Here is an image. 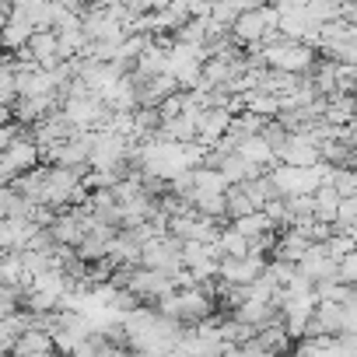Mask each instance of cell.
<instances>
[{"label": "cell", "instance_id": "6da1fadb", "mask_svg": "<svg viewBox=\"0 0 357 357\" xmlns=\"http://www.w3.org/2000/svg\"><path fill=\"white\" fill-rule=\"evenodd\" d=\"M270 175V186L277 197H312L319 186H329V175H333V165L319 161L312 168H294V165H273L266 168Z\"/></svg>", "mask_w": 357, "mask_h": 357}, {"label": "cell", "instance_id": "7a4b0ae2", "mask_svg": "<svg viewBox=\"0 0 357 357\" xmlns=\"http://www.w3.org/2000/svg\"><path fill=\"white\" fill-rule=\"evenodd\" d=\"M259 56H263V67L270 70H284V74H308L312 63L319 60V53L305 43H294V39H280V43H270V46H256Z\"/></svg>", "mask_w": 357, "mask_h": 357}, {"label": "cell", "instance_id": "3957f363", "mask_svg": "<svg viewBox=\"0 0 357 357\" xmlns=\"http://www.w3.org/2000/svg\"><path fill=\"white\" fill-rule=\"evenodd\" d=\"M277 8L273 4H263V8H252V11H238L235 15V22H231V29H228V36H231V43L238 46V50H249V46H259V39L270 32V29H277Z\"/></svg>", "mask_w": 357, "mask_h": 357}, {"label": "cell", "instance_id": "277c9868", "mask_svg": "<svg viewBox=\"0 0 357 357\" xmlns=\"http://www.w3.org/2000/svg\"><path fill=\"white\" fill-rule=\"evenodd\" d=\"M126 291H130L137 301H151V305H154L158 298L172 294V291H175V284H172V277H168V273H158V270H144V266H137V270H130Z\"/></svg>", "mask_w": 357, "mask_h": 357}, {"label": "cell", "instance_id": "5b68a950", "mask_svg": "<svg viewBox=\"0 0 357 357\" xmlns=\"http://www.w3.org/2000/svg\"><path fill=\"white\" fill-rule=\"evenodd\" d=\"M277 161H280V165H294V168H312V165H319L322 158H319V147H315L305 133H287V140H284L280 151H277Z\"/></svg>", "mask_w": 357, "mask_h": 357}, {"label": "cell", "instance_id": "8992f818", "mask_svg": "<svg viewBox=\"0 0 357 357\" xmlns=\"http://www.w3.org/2000/svg\"><path fill=\"white\" fill-rule=\"evenodd\" d=\"M98 98H102V105L109 112H133L137 109V84H133L130 74H123L116 84H109L105 91H98Z\"/></svg>", "mask_w": 357, "mask_h": 357}, {"label": "cell", "instance_id": "52a82bcc", "mask_svg": "<svg viewBox=\"0 0 357 357\" xmlns=\"http://www.w3.org/2000/svg\"><path fill=\"white\" fill-rule=\"evenodd\" d=\"M25 50H29V56L36 60V67H43V70H50V67L60 63V56H56V32H53V29H36V32L29 36Z\"/></svg>", "mask_w": 357, "mask_h": 357}, {"label": "cell", "instance_id": "ba28073f", "mask_svg": "<svg viewBox=\"0 0 357 357\" xmlns=\"http://www.w3.org/2000/svg\"><path fill=\"white\" fill-rule=\"evenodd\" d=\"M235 154H238L242 161H249V165L263 168V172L277 165V154H273V147H270V144H266L259 133H256V137H245V140L235 147Z\"/></svg>", "mask_w": 357, "mask_h": 357}, {"label": "cell", "instance_id": "9c48e42d", "mask_svg": "<svg viewBox=\"0 0 357 357\" xmlns=\"http://www.w3.org/2000/svg\"><path fill=\"white\" fill-rule=\"evenodd\" d=\"M242 112H252L259 119H273L280 112V98L270 95V91H242Z\"/></svg>", "mask_w": 357, "mask_h": 357}, {"label": "cell", "instance_id": "30bf717a", "mask_svg": "<svg viewBox=\"0 0 357 357\" xmlns=\"http://www.w3.org/2000/svg\"><path fill=\"white\" fill-rule=\"evenodd\" d=\"M165 70H168V53L151 43V46L133 60V70H130V74H137V77H158V74H165Z\"/></svg>", "mask_w": 357, "mask_h": 357}, {"label": "cell", "instance_id": "8fae6325", "mask_svg": "<svg viewBox=\"0 0 357 357\" xmlns=\"http://www.w3.org/2000/svg\"><path fill=\"white\" fill-rule=\"evenodd\" d=\"M322 123H329V126L354 123V95H329L326 109H322Z\"/></svg>", "mask_w": 357, "mask_h": 357}, {"label": "cell", "instance_id": "7c38bea8", "mask_svg": "<svg viewBox=\"0 0 357 357\" xmlns=\"http://www.w3.org/2000/svg\"><path fill=\"white\" fill-rule=\"evenodd\" d=\"M252 343H256L259 350H270V354H284V350L291 347V336L284 333V326H280V319H277V322H270V326L256 329Z\"/></svg>", "mask_w": 357, "mask_h": 357}, {"label": "cell", "instance_id": "4fadbf2b", "mask_svg": "<svg viewBox=\"0 0 357 357\" xmlns=\"http://www.w3.org/2000/svg\"><path fill=\"white\" fill-rule=\"evenodd\" d=\"M190 178H193V193H225L228 183L218 168H207V165H197L190 168Z\"/></svg>", "mask_w": 357, "mask_h": 357}, {"label": "cell", "instance_id": "5bb4252c", "mask_svg": "<svg viewBox=\"0 0 357 357\" xmlns=\"http://www.w3.org/2000/svg\"><path fill=\"white\" fill-rule=\"evenodd\" d=\"M242 186V193L249 197V204L256 207V211H263L277 193H273V186H270V175L263 172V175H252V178H245V183H238Z\"/></svg>", "mask_w": 357, "mask_h": 357}, {"label": "cell", "instance_id": "9a60e30c", "mask_svg": "<svg viewBox=\"0 0 357 357\" xmlns=\"http://www.w3.org/2000/svg\"><path fill=\"white\" fill-rule=\"evenodd\" d=\"M238 235H245L249 242L252 238H259V235H266V231H277L273 225H270V218L263 214V211H252V214H242V218H235V221H228Z\"/></svg>", "mask_w": 357, "mask_h": 357}, {"label": "cell", "instance_id": "2e32d148", "mask_svg": "<svg viewBox=\"0 0 357 357\" xmlns=\"http://www.w3.org/2000/svg\"><path fill=\"white\" fill-rule=\"evenodd\" d=\"M218 249H221V256H228V259H245V256H249V238L238 235L231 225H225L221 235H218Z\"/></svg>", "mask_w": 357, "mask_h": 357}, {"label": "cell", "instance_id": "e0dca14e", "mask_svg": "<svg viewBox=\"0 0 357 357\" xmlns=\"http://www.w3.org/2000/svg\"><path fill=\"white\" fill-rule=\"evenodd\" d=\"M32 200H25L22 193H15L11 186H0V218H29L32 214Z\"/></svg>", "mask_w": 357, "mask_h": 357}, {"label": "cell", "instance_id": "ac0fdd59", "mask_svg": "<svg viewBox=\"0 0 357 357\" xmlns=\"http://www.w3.org/2000/svg\"><path fill=\"white\" fill-rule=\"evenodd\" d=\"M329 186L336 190V197H357V175H354V168H333Z\"/></svg>", "mask_w": 357, "mask_h": 357}, {"label": "cell", "instance_id": "d6986e66", "mask_svg": "<svg viewBox=\"0 0 357 357\" xmlns=\"http://www.w3.org/2000/svg\"><path fill=\"white\" fill-rule=\"evenodd\" d=\"M319 56H326L333 63H357V46L354 43H329L319 50Z\"/></svg>", "mask_w": 357, "mask_h": 357}, {"label": "cell", "instance_id": "ffe728a7", "mask_svg": "<svg viewBox=\"0 0 357 357\" xmlns=\"http://www.w3.org/2000/svg\"><path fill=\"white\" fill-rule=\"evenodd\" d=\"M336 280L354 287V280H357V252H347V256L336 259Z\"/></svg>", "mask_w": 357, "mask_h": 357}, {"label": "cell", "instance_id": "44dd1931", "mask_svg": "<svg viewBox=\"0 0 357 357\" xmlns=\"http://www.w3.org/2000/svg\"><path fill=\"white\" fill-rule=\"evenodd\" d=\"M154 112H158V119H161V123H168V119H175L178 112H183V91H175V95H168V98H161V102L154 105Z\"/></svg>", "mask_w": 357, "mask_h": 357}, {"label": "cell", "instance_id": "7402d4cb", "mask_svg": "<svg viewBox=\"0 0 357 357\" xmlns=\"http://www.w3.org/2000/svg\"><path fill=\"white\" fill-rule=\"evenodd\" d=\"M22 133V126L18 123H4V126H0V151H8L11 147V140Z\"/></svg>", "mask_w": 357, "mask_h": 357}, {"label": "cell", "instance_id": "603a6c76", "mask_svg": "<svg viewBox=\"0 0 357 357\" xmlns=\"http://www.w3.org/2000/svg\"><path fill=\"white\" fill-rule=\"evenodd\" d=\"M56 8H63V11H70V15H81L84 8H88V0H53Z\"/></svg>", "mask_w": 357, "mask_h": 357}, {"label": "cell", "instance_id": "cb8c5ba5", "mask_svg": "<svg viewBox=\"0 0 357 357\" xmlns=\"http://www.w3.org/2000/svg\"><path fill=\"white\" fill-rule=\"evenodd\" d=\"M204 4H211V8H214V4H218V0H204Z\"/></svg>", "mask_w": 357, "mask_h": 357}]
</instances>
